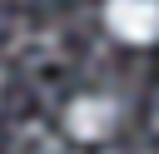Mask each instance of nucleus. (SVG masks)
<instances>
[{
    "label": "nucleus",
    "instance_id": "obj_1",
    "mask_svg": "<svg viewBox=\"0 0 159 154\" xmlns=\"http://www.w3.org/2000/svg\"><path fill=\"white\" fill-rule=\"evenodd\" d=\"M104 30L124 45L159 40V0H104Z\"/></svg>",
    "mask_w": 159,
    "mask_h": 154
},
{
    "label": "nucleus",
    "instance_id": "obj_2",
    "mask_svg": "<svg viewBox=\"0 0 159 154\" xmlns=\"http://www.w3.org/2000/svg\"><path fill=\"white\" fill-rule=\"evenodd\" d=\"M114 124H119V99H114V94H75V99L65 104V129H70L80 144L104 139Z\"/></svg>",
    "mask_w": 159,
    "mask_h": 154
}]
</instances>
